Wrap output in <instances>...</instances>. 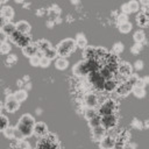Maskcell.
Listing matches in <instances>:
<instances>
[{
    "mask_svg": "<svg viewBox=\"0 0 149 149\" xmlns=\"http://www.w3.org/2000/svg\"><path fill=\"white\" fill-rule=\"evenodd\" d=\"M35 125V119L30 114H23L20 116L15 128L21 132L23 137H28L33 134V128Z\"/></svg>",
    "mask_w": 149,
    "mask_h": 149,
    "instance_id": "cell-1",
    "label": "cell"
},
{
    "mask_svg": "<svg viewBox=\"0 0 149 149\" xmlns=\"http://www.w3.org/2000/svg\"><path fill=\"white\" fill-rule=\"evenodd\" d=\"M77 45H76V42H74V38H64L57 45H56V52H57V56L59 57H68L70 56L72 52H74Z\"/></svg>",
    "mask_w": 149,
    "mask_h": 149,
    "instance_id": "cell-2",
    "label": "cell"
},
{
    "mask_svg": "<svg viewBox=\"0 0 149 149\" xmlns=\"http://www.w3.org/2000/svg\"><path fill=\"white\" fill-rule=\"evenodd\" d=\"M115 109H116V104H115V101H114L113 99H107V100H105V101L100 105V107H99V109H98V114H99L100 116L108 115V114H114Z\"/></svg>",
    "mask_w": 149,
    "mask_h": 149,
    "instance_id": "cell-3",
    "label": "cell"
},
{
    "mask_svg": "<svg viewBox=\"0 0 149 149\" xmlns=\"http://www.w3.org/2000/svg\"><path fill=\"white\" fill-rule=\"evenodd\" d=\"M9 38L14 44H16V45H19L21 48H23V47H26V45H28L30 43V38L28 37V35H23V34L16 31V30L9 36Z\"/></svg>",
    "mask_w": 149,
    "mask_h": 149,
    "instance_id": "cell-4",
    "label": "cell"
},
{
    "mask_svg": "<svg viewBox=\"0 0 149 149\" xmlns=\"http://www.w3.org/2000/svg\"><path fill=\"white\" fill-rule=\"evenodd\" d=\"M72 72H73V74L77 76V77H85V76L90 74V69H88V65H87L86 59L80 61V62H78L76 65H73Z\"/></svg>",
    "mask_w": 149,
    "mask_h": 149,
    "instance_id": "cell-5",
    "label": "cell"
},
{
    "mask_svg": "<svg viewBox=\"0 0 149 149\" xmlns=\"http://www.w3.org/2000/svg\"><path fill=\"white\" fill-rule=\"evenodd\" d=\"M90 81L92 84V86L97 90H104V83H105V79L101 77L100 72L98 71H94V72H91L90 74Z\"/></svg>",
    "mask_w": 149,
    "mask_h": 149,
    "instance_id": "cell-6",
    "label": "cell"
},
{
    "mask_svg": "<svg viewBox=\"0 0 149 149\" xmlns=\"http://www.w3.org/2000/svg\"><path fill=\"white\" fill-rule=\"evenodd\" d=\"M84 104L88 108H95L99 105V97L97 93L87 92L84 95Z\"/></svg>",
    "mask_w": 149,
    "mask_h": 149,
    "instance_id": "cell-7",
    "label": "cell"
},
{
    "mask_svg": "<svg viewBox=\"0 0 149 149\" xmlns=\"http://www.w3.org/2000/svg\"><path fill=\"white\" fill-rule=\"evenodd\" d=\"M100 125L106 130L114 128L115 125H116V116H115V114H108V115L100 116Z\"/></svg>",
    "mask_w": 149,
    "mask_h": 149,
    "instance_id": "cell-8",
    "label": "cell"
},
{
    "mask_svg": "<svg viewBox=\"0 0 149 149\" xmlns=\"http://www.w3.org/2000/svg\"><path fill=\"white\" fill-rule=\"evenodd\" d=\"M20 108V102H17L13 95H8L5 100V109L8 113H15Z\"/></svg>",
    "mask_w": 149,
    "mask_h": 149,
    "instance_id": "cell-9",
    "label": "cell"
},
{
    "mask_svg": "<svg viewBox=\"0 0 149 149\" xmlns=\"http://www.w3.org/2000/svg\"><path fill=\"white\" fill-rule=\"evenodd\" d=\"M118 71H119V74L122 77V78H129L133 73H132V71H133V68H132V65L130 64H128V63H126V62H123V63H120L119 65H118Z\"/></svg>",
    "mask_w": 149,
    "mask_h": 149,
    "instance_id": "cell-10",
    "label": "cell"
},
{
    "mask_svg": "<svg viewBox=\"0 0 149 149\" xmlns=\"http://www.w3.org/2000/svg\"><path fill=\"white\" fill-rule=\"evenodd\" d=\"M33 134L38 137H44L48 134V126L44 122H35L33 128Z\"/></svg>",
    "mask_w": 149,
    "mask_h": 149,
    "instance_id": "cell-11",
    "label": "cell"
},
{
    "mask_svg": "<svg viewBox=\"0 0 149 149\" xmlns=\"http://www.w3.org/2000/svg\"><path fill=\"white\" fill-rule=\"evenodd\" d=\"M105 135H106V129L101 125L92 128V139H93V141L100 142Z\"/></svg>",
    "mask_w": 149,
    "mask_h": 149,
    "instance_id": "cell-12",
    "label": "cell"
},
{
    "mask_svg": "<svg viewBox=\"0 0 149 149\" xmlns=\"http://www.w3.org/2000/svg\"><path fill=\"white\" fill-rule=\"evenodd\" d=\"M114 142H115V137L114 136L105 135L102 137V140L99 142V147H100V149H113Z\"/></svg>",
    "mask_w": 149,
    "mask_h": 149,
    "instance_id": "cell-13",
    "label": "cell"
},
{
    "mask_svg": "<svg viewBox=\"0 0 149 149\" xmlns=\"http://www.w3.org/2000/svg\"><path fill=\"white\" fill-rule=\"evenodd\" d=\"M15 29H16V31H19V33H21L23 35H28L30 33L31 27H30L29 22H27L24 20H21V21L15 23Z\"/></svg>",
    "mask_w": 149,
    "mask_h": 149,
    "instance_id": "cell-14",
    "label": "cell"
},
{
    "mask_svg": "<svg viewBox=\"0 0 149 149\" xmlns=\"http://www.w3.org/2000/svg\"><path fill=\"white\" fill-rule=\"evenodd\" d=\"M22 54L26 56V57H33V56H35V55H37L38 54V50H37V47H36V44L35 43H29L28 45H26V47H23L22 48Z\"/></svg>",
    "mask_w": 149,
    "mask_h": 149,
    "instance_id": "cell-15",
    "label": "cell"
},
{
    "mask_svg": "<svg viewBox=\"0 0 149 149\" xmlns=\"http://www.w3.org/2000/svg\"><path fill=\"white\" fill-rule=\"evenodd\" d=\"M0 15L6 20V21H10L14 17V9L12 6H3L0 9Z\"/></svg>",
    "mask_w": 149,
    "mask_h": 149,
    "instance_id": "cell-16",
    "label": "cell"
},
{
    "mask_svg": "<svg viewBox=\"0 0 149 149\" xmlns=\"http://www.w3.org/2000/svg\"><path fill=\"white\" fill-rule=\"evenodd\" d=\"M36 47H37V50H38V55H43L48 49H50L51 48V43L49 42V41H47V40H38L36 43Z\"/></svg>",
    "mask_w": 149,
    "mask_h": 149,
    "instance_id": "cell-17",
    "label": "cell"
},
{
    "mask_svg": "<svg viewBox=\"0 0 149 149\" xmlns=\"http://www.w3.org/2000/svg\"><path fill=\"white\" fill-rule=\"evenodd\" d=\"M74 42H76V45L80 49H85L87 47V40H86V36L83 34V33H79L76 35L74 37Z\"/></svg>",
    "mask_w": 149,
    "mask_h": 149,
    "instance_id": "cell-18",
    "label": "cell"
},
{
    "mask_svg": "<svg viewBox=\"0 0 149 149\" xmlns=\"http://www.w3.org/2000/svg\"><path fill=\"white\" fill-rule=\"evenodd\" d=\"M83 56L85 57V59L97 58V47H90V45H87L83 50Z\"/></svg>",
    "mask_w": 149,
    "mask_h": 149,
    "instance_id": "cell-19",
    "label": "cell"
},
{
    "mask_svg": "<svg viewBox=\"0 0 149 149\" xmlns=\"http://www.w3.org/2000/svg\"><path fill=\"white\" fill-rule=\"evenodd\" d=\"M118 87V81L114 79V78H109V79H106L105 83H104V90L106 92H112V91H115Z\"/></svg>",
    "mask_w": 149,
    "mask_h": 149,
    "instance_id": "cell-20",
    "label": "cell"
},
{
    "mask_svg": "<svg viewBox=\"0 0 149 149\" xmlns=\"http://www.w3.org/2000/svg\"><path fill=\"white\" fill-rule=\"evenodd\" d=\"M69 66V61L65 57H58L55 61V68L58 70H65Z\"/></svg>",
    "mask_w": 149,
    "mask_h": 149,
    "instance_id": "cell-21",
    "label": "cell"
},
{
    "mask_svg": "<svg viewBox=\"0 0 149 149\" xmlns=\"http://www.w3.org/2000/svg\"><path fill=\"white\" fill-rule=\"evenodd\" d=\"M13 97H14V99H15L17 102L21 104V102H23V101L28 98V93H27L26 90H17V91L14 92Z\"/></svg>",
    "mask_w": 149,
    "mask_h": 149,
    "instance_id": "cell-22",
    "label": "cell"
},
{
    "mask_svg": "<svg viewBox=\"0 0 149 149\" xmlns=\"http://www.w3.org/2000/svg\"><path fill=\"white\" fill-rule=\"evenodd\" d=\"M7 36H10L16 29H15V23H13V22H10V21H7L6 23H5V26L2 27V29H1Z\"/></svg>",
    "mask_w": 149,
    "mask_h": 149,
    "instance_id": "cell-23",
    "label": "cell"
},
{
    "mask_svg": "<svg viewBox=\"0 0 149 149\" xmlns=\"http://www.w3.org/2000/svg\"><path fill=\"white\" fill-rule=\"evenodd\" d=\"M132 92L133 94L136 97V98H143L146 95V90L143 86H139V85H134L133 88H132Z\"/></svg>",
    "mask_w": 149,
    "mask_h": 149,
    "instance_id": "cell-24",
    "label": "cell"
},
{
    "mask_svg": "<svg viewBox=\"0 0 149 149\" xmlns=\"http://www.w3.org/2000/svg\"><path fill=\"white\" fill-rule=\"evenodd\" d=\"M127 3H128V7H129L130 13H137V12L140 10L139 0H130V1H128Z\"/></svg>",
    "mask_w": 149,
    "mask_h": 149,
    "instance_id": "cell-25",
    "label": "cell"
},
{
    "mask_svg": "<svg viewBox=\"0 0 149 149\" xmlns=\"http://www.w3.org/2000/svg\"><path fill=\"white\" fill-rule=\"evenodd\" d=\"M119 30H120V33H122V34L129 33V31L132 30V23H130L129 21L123 22V23H120V24H119Z\"/></svg>",
    "mask_w": 149,
    "mask_h": 149,
    "instance_id": "cell-26",
    "label": "cell"
},
{
    "mask_svg": "<svg viewBox=\"0 0 149 149\" xmlns=\"http://www.w3.org/2000/svg\"><path fill=\"white\" fill-rule=\"evenodd\" d=\"M122 51H123V44H122L121 42L114 43V45L112 47V54L115 55V56H118V55H120Z\"/></svg>",
    "mask_w": 149,
    "mask_h": 149,
    "instance_id": "cell-27",
    "label": "cell"
},
{
    "mask_svg": "<svg viewBox=\"0 0 149 149\" xmlns=\"http://www.w3.org/2000/svg\"><path fill=\"white\" fill-rule=\"evenodd\" d=\"M134 41H135V43H142L143 41H144V37H146V35H144V31L143 30H137V31H135V34H134Z\"/></svg>",
    "mask_w": 149,
    "mask_h": 149,
    "instance_id": "cell-28",
    "label": "cell"
},
{
    "mask_svg": "<svg viewBox=\"0 0 149 149\" xmlns=\"http://www.w3.org/2000/svg\"><path fill=\"white\" fill-rule=\"evenodd\" d=\"M95 115H98V112H97L94 108H88V107L85 108V111H84V116H85L86 120H90V119H92V118L95 116Z\"/></svg>",
    "mask_w": 149,
    "mask_h": 149,
    "instance_id": "cell-29",
    "label": "cell"
},
{
    "mask_svg": "<svg viewBox=\"0 0 149 149\" xmlns=\"http://www.w3.org/2000/svg\"><path fill=\"white\" fill-rule=\"evenodd\" d=\"M42 56H44V57H47V58H49L50 61L51 59H55L56 58V56H57V52H56V49L54 48V47H51L50 49H48Z\"/></svg>",
    "mask_w": 149,
    "mask_h": 149,
    "instance_id": "cell-30",
    "label": "cell"
},
{
    "mask_svg": "<svg viewBox=\"0 0 149 149\" xmlns=\"http://www.w3.org/2000/svg\"><path fill=\"white\" fill-rule=\"evenodd\" d=\"M3 132V135L7 137V139H9V140H14V133H15V127H7L6 129H3L2 130Z\"/></svg>",
    "mask_w": 149,
    "mask_h": 149,
    "instance_id": "cell-31",
    "label": "cell"
},
{
    "mask_svg": "<svg viewBox=\"0 0 149 149\" xmlns=\"http://www.w3.org/2000/svg\"><path fill=\"white\" fill-rule=\"evenodd\" d=\"M8 126H9L8 118L6 115H3V114H0V130L6 129Z\"/></svg>",
    "mask_w": 149,
    "mask_h": 149,
    "instance_id": "cell-32",
    "label": "cell"
},
{
    "mask_svg": "<svg viewBox=\"0 0 149 149\" xmlns=\"http://www.w3.org/2000/svg\"><path fill=\"white\" fill-rule=\"evenodd\" d=\"M10 49H12V47H10V44L8 42H3V43L0 44V54L7 55V54H9Z\"/></svg>",
    "mask_w": 149,
    "mask_h": 149,
    "instance_id": "cell-33",
    "label": "cell"
},
{
    "mask_svg": "<svg viewBox=\"0 0 149 149\" xmlns=\"http://www.w3.org/2000/svg\"><path fill=\"white\" fill-rule=\"evenodd\" d=\"M87 121H88V126H90L91 128L97 127V126H99V125H100V115L98 114V115L93 116L92 119H90V120H87Z\"/></svg>",
    "mask_w": 149,
    "mask_h": 149,
    "instance_id": "cell-34",
    "label": "cell"
},
{
    "mask_svg": "<svg viewBox=\"0 0 149 149\" xmlns=\"http://www.w3.org/2000/svg\"><path fill=\"white\" fill-rule=\"evenodd\" d=\"M40 59H41V55L37 54L29 58V63L31 66H40Z\"/></svg>",
    "mask_w": 149,
    "mask_h": 149,
    "instance_id": "cell-35",
    "label": "cell"
},
{
    "mask_svg": "<svg viewBox=\"0 0 149 149\" xmlns=\"http://www.w3.org/2000/svg\"><path fill=\"white\" fill-rule=\"evenodd\" d=\"M50 63H51V61H50L49 58H47V57H44V56H41L40 66H42V68H48V66L50 65Z\"/></svg>",
    "mask_w": 149,
    "mask_h": 149,
    "instance_id": "cell-36",
    "label": "cell"
},
{
    "mask_svg": "<svg viewBox=\"0 0 149 149\" xmlns=\"http://www.w3.org/2000/svg\"><path fill=\"white\" fill-rule=\"evenodd\" d=\"M128 21V15L127 14H123V13H121L119 16H118V23L120 24V23H123V22H127Z\"/></svg>",
    "mask_w": 149,
    "mask_h": 149,
    "instance_id": "cell-37",
    "label": "cell"
},
{
    "mask_svg": "<svg viewBox=\"0 0 149 149\" xmlns=\"http://www.w3.org/2000/svg\"><path fill=\"white\" fill-rule=\"evenodd\" d=\"M16 61H17L16 55H9V56H7V59H6V62H7L9 65H12V64L16 63Z\"/></svg>",
    "mask_w": 149,
    "mask_h": 149,
    "instance_id": "cell-38",
    "label": "cell"
},
{
    "mask_svg": "<svg viewBox=\"0 0 149 149\" xmlns=\"http://www.w3.org/2000/svg\"><path fill=\"white\" fill-rule=\"evenodd\" d=\"M121 13H123V14H130V10H129V7H128V3L126 2V3H123L122 6H121Z\"/></svg>",
    "mask_w": 149,
    "mask_h": 149,
    "instance_id": "cell-39",
    "label": "cell"
},
{
    "mask_svg": "<svg viewBox=\"0 0 149 149\" xmlns=\"http://www.w3.org/2000/svg\"><path fill=\"white\" fill-rule=\"evenodd\" d=\"M140 50H141V44H140V43H135L134 47L132 48V52H134V54L140 52Z\"/></svg>",
    "mask_w": 149,
    "mask_h": 149,
    "instance_id": "cell-40",
    "label": "cell"
},
{
    "mask_svg": "<svg viewBox=\"0 0 149 149\" xmlns=\"http://www.w3.org/2000/svg\"><path fill=\"white\" fill-rule=\"evenodd\" d=\"M7 38H8V36L2 30H0V44L3 43V42H7Z\"/></svg>",
    "mask_w": 149,
    "mask_h": 149,
    "instance_id": "cell-41",
    "label": "cell"
},
{
    "mask_svg": "<svg viewBox=\"0 0 149 149\" xmlns=\"http://www.w3.org/2000/svg\"><path fill=\"white\" fill-rule=\"evenodd\" d=\"M135 69H136V70L143 69V62H142V61H136V62H135Z\"/></svg>",
    "mask_w": 149,
    "mask_h": 149,
    "instance_id": "cell-42",
    "label": "cell"
},
{
    "mask_svg": "<svg viewBox=\"0 0 149 149\" xmlns=\"http://www.w3.org/2000/svg\"><path fill=\"white\" fill-rule=\"evenodd\" d=\"M139 3L142 5L143 7H147V6H149V0H140Z\"/></svg>",
    "mask_w": 149,
    "mask_h": 149,
    "instance_id": "cell-43",
    "label": "cell"
},
{
    "mask_svg": "<svg viewBox=\"0 0 149 149\" xmlns=\"http://www.w3.org/2000/svg\"><path fill=\"white\" fill-rule=\"evenodd\" d=\"M6 22H7V21H6V20L0 15V28H1V29H2V27L5 26V23H6Z\"/></svg>",
    "mask_w": 149,
    "mask_h": 149,
    "instance_id": "cell-44",
    "label": "cell"
},
{
    "mask_svg": "<svg viewBox=\"0 0 149 149\" xmlns=\"http://www.w3.org/2000/svg\"><path fill=\"white\" fill-rule=\"evenodd\" d=\"M14 1H15V2H17V3H22L24 0H14Z\"/></svg>",
    "mask_w": 149,
    "mask_h": 149,
    "instance_id": "cell-45",
    "label": "cell"
},
{
    "mask_svg": "<svg viewBox=\"0 0 149 149\" xmlns=\"http://www.w3.org/2000/svg\"><path fill=\"white\" fill-rule=\"evenodd\" d=\"M8 0H0V3H6Z\"/></svg>",
    "mask_w": 149,
    "mask_h": 149,
    "instance_id": "cell-46",
    "label": "cell"
},
{
    "mask_svg": "<svg viewBox=\"0 0 149 149\" xmlns=\"http://www.w3.org/2000/svg\"><path fill=\"white\" fill-rule=\"evenodd\" d=\"M1 108H2V104H1V101H0V112H1Z\"/></svg>",
    "mask_w": 149,
    "mask_h": 149,
    "instance_id": "cell-47",
    "label": "cell"
},
{
    "mask_svg": "<svg viewBox=\"0 0 149 149\" xmlns=\"http://www.w3.org/2000/svg\"><path fill=\"white\" fill-rule=\"evenodd\" d=\"M0 5H1V3H0Z\"/></svg>",
    "mask_w": 149,
    "mask_h": 149,
    "instance_id": "cell-48",
    "label": "cell"
}]
</instances>
